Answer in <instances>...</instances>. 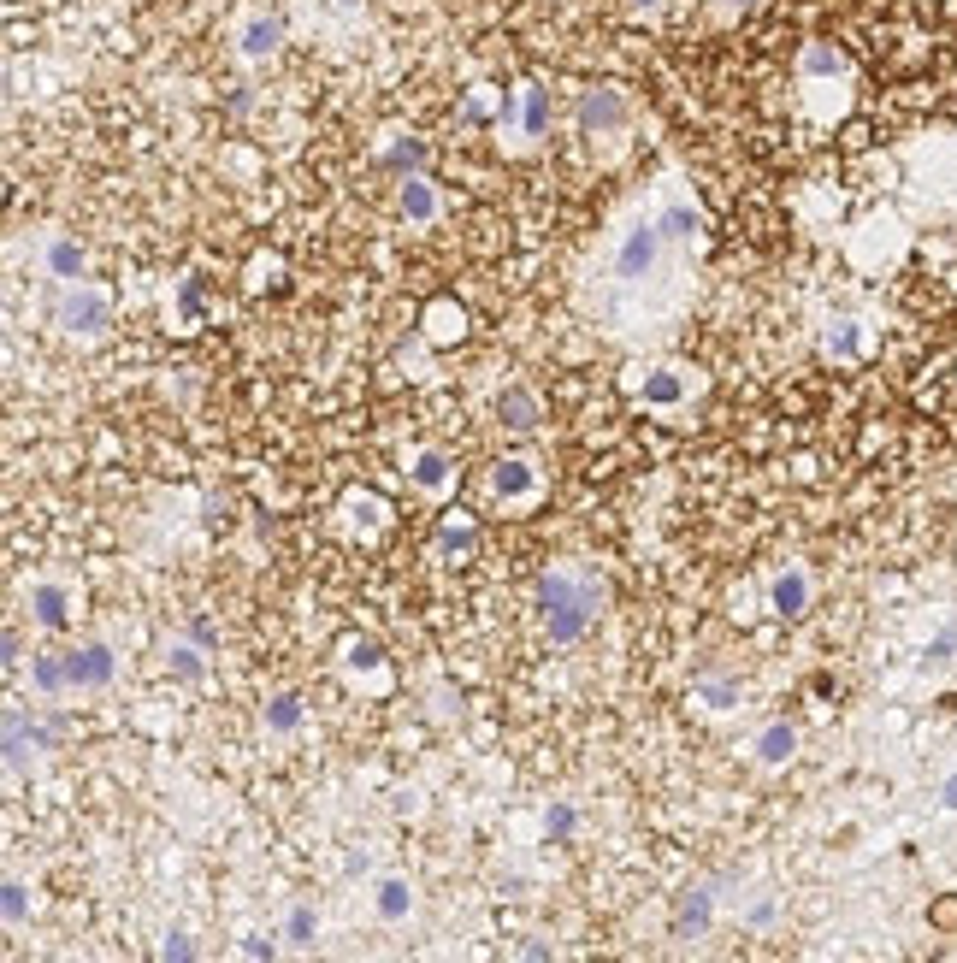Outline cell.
Listing matches in <instances>:
<instances>
[{"mask_svg": "<svg viewBox=\"0 0 957 963\" xmlns=\"http://www.w3.org/2000/svg\"><path fill=\"white\" fill-rule=\"evenodd\" d=\"M597 603H603V591H597V579L591 574H568V568H556V574L538 579V609H544V627H550V639L556 644H574L591 633V621H597Z\"/></svg>", "mask_w": 957, "mask_h": 963, "instance_id": "cell-1", "label": "cell"}, {"mask_svg": "<svg viewBox=\"0 0 957 963\" xmlns=\"http://www.w3.org/2000/svg\"><path fill=\"white\" fill-rule=\"evenodd\" d=\"M107 296L101 290H83V284H71L65 290V302H60V325L65 331H77V337H101L107 331Z\"/></svg>", "mask_w": 957, "mask_h": 963, "instance_id": "cell-2", "label": "cell"}, {"mask_svg": "<svg viewBox=\"0 0 957 963\" xmlns=\"http://www.w3.org/2000/svg\"><path fill=\"white\" fill-rule=\"evenodd\" d=\"M627 125V101H621V89H585L579 95V130H621Z\"/></svg>", "mask_w": 957, "mask_h": 963, "instance_id": "cell-3", "label": "cell"}, {"mask_svg": "<svg viewBox=\"0 0 957 963\" xmlns=\"http://www.w3.org/2000/svg\"><path fill=\"white\" fill-rule=\"evenodd\" d=\"M656 243H662V225H633L627 243H621V255H615V272H621V278H644V272L656 266Z\"/></svg>", "mask_w": 957, "mask_h": 963, "instance_id": "cell-4", "label": "cell"}, {"mask_svg": "<svg viewBox=\"0 0 957 963\" xmlns=\"http://www.w3.org/2000/svg\"><path fill=\"white\" fill-rule=\"evenodd\" d=\"M65 680H71V686H89V692L107 686V680H113V650H107V644L71 650V656H65Z\"/></svg>", "mask_w": 957, "mask_h": 963, "instance_id": "cell-5", "label": "cell"}, {"mask_svg": "<svg viewBox=\"0 0 957 963\" xmlns=\"http://www.w3.org/2000/svg\"><path fill=\"white\" fill-rule=\"evenodd\" d=\"M491 491H497L503 503H532V497H538V467H532V461H520V455L497 461V473H491Z\"/></svg>", "mask_w": 957, "mask_h": 963, "instance_id": "cell-6", "label": "cell"}, {"mask_svg": "<svg viewBox=\"0 0 957 963\" xmlns=\"http://www.w3.org/2000/svg\"><path fill=\"white\" fill-rule=\"evenodd\" d=\"M497 420L514 426V432H532V426H538V396H532L526 385H509L503 396H497Z\"/></svg>", "mask_w": 957, "mask_h": 963, "instance_id": "cell-7", "label": "cell"}, {"mask_svg": "<svg viewBox=\"0 0 957 963\" xmlns=\"http://www.w3.org/2000/svg\"><path fill=\"white\" fill-rule=\"evenodd\" d=\"M674 928H680L686 940H703V928H709V893H703V887H686V893H680Z\"/></svg>", "mask_w": 957, "mask_h": 963, "instance_id": "cell-8", "label": "cell"}, {"mask_svg": "<svg viewBox=\"0 0 957 963\" xmlns=\"http://www.w3.org/2000/svg\"><path fill=\"white\" fill-rule=\"evenodd\" d=\"M278 42H284V24H278V18H249V24H243V54H249V60L278 54Z\"/></svg>", "mask_w": 957, "mask_h": 963, "instance_id": "cell-9", "label": "cell"}, {"mask_svg": "<svg viewBox=\"0 0 957 963\" xmlns=\"http://www.w3.org/2000/svg\"><path fill=\"white\" fill-rule=\"evenodd\" d=\"M680 396H686V373H680V367H656V373L644 379V402H650V408H674Z\"/></svg>", "mask_w": 957, "mask_h": 963, "instance_id": "cell-10", "label": "cell"}, {"mask_svg": "<svg viewBox=\"0 0 957 963\" xmlns=\"http://www.w3.org/2000/svg\"><path fill=\"white\" fill-rule=\"evenodd\" d=\"M792 751H798V733H792L786 721H768L763 733H757V757H763V763H786Z\"/></svg>", "mask_w": 957, "mask_h": 963, "instance_id": "cell-11", "label": "cell"}, {"mask_svg": "<svg viewBox=\"0 0 957 963\" xmlns=\"http://www.w3.org/2000/svg\"><path fill=\"white\" fill-rule=\"evenodd\" d=\"M798 65H804V77H845V71H851V65H845V54H839L833 42H810Z\"/></svg>", "mask_w": 957, "mask_h": 963, "instance_id": "cell-12", "label": "cell"}, {"mask_svg": "<svg viewBox=\"0 0 957 963\" xmlns=\"http://www.w3.org/2000/svg\"><path fill=\"white\" fill-rule=\"evenodd\" d=\"M48 272L65 278V284H77V278H83V249H77L71 237H54V243H48Z\"/></svg>", "mask_w": 957, "mask_h": 963, "instance_id": "cell-13", "label": "cell"}, {"mask_svg": "<svg viewBox=\"0 0 957 963\" xmlns=\"http://www.w3.org/2000/svg\"><path fill=\"white\" fill-rule=\"evenodd\" d=\"M804 603H810V579L804 574L774 579V609H780V615H804Z\"/></svg>", "mask_w": 957, "mask_h": 963, "instance_id": "cell-14", "label": "cell"}, {"mask_svg": "<svg viewBox=\"0 0 957 963\" xmlns=\"http://www.w3.org/2000/svg\"><path fill=\"white\" fill-rule=\"evenodd\" d=\"M402 213H408L414 225H426V219L438 213V195H432L426 178H408V184H402Z\"/></svg>", "mask_w": 957, "mask_h": 963, "instance_id": "cell-15", "label": "cell"}, {"mask_svg": "<svg viewBox=\"0 0 957 963\" xmlns=\"http://www.w3.org/2000/svg\"><path fill=\"white\" fill-rule=\"evenodd\" d=\"M414 485H420V491H444L449 485V455H438V450L414 455Z\"/></svg>", "mask_w": 957, "mask_h": 963, "instance_id": "cell-16", "label": "cell"}, {"mask_svg": "<svg viewBox=\"0 0 957 963\" xmlns=\"http://www.w3.org/2000/svg\"><path fill=\"white\" fill-rule=\"evenodd\" d=\"M30 609H36L42 627H65V591L60 585H36V591H30Z\"/></svg>", "mask_w": 957, "mask_h": 963, "instance_id": "cell-17", "label": "cell"}, {"mask_svg": "<svg viewBox=\"0 0 957 963\" xmlns=\"http://www.w3.org/2000/svg\"><path fill=\"white\" fill-rule=\"evenodd\" d=\"M408 904H414L408 881H384V887H379V916H384V922H402V916H408Z\"/></svg>", "mask_w": 957, "mask_h": 963, "instance_id": "cell-18", "label": "cell"}, {"mask_svg": "<svg viewBox=\"0 0 957 963\" xmlns=\"http://www.w3.org/2000/svg\"><path fill=\"white\" fill-rule=\"evenodd\" d=\"M698 692L709 698V709H733V704H739V680H721V674H698Z\"/></svg>", "mask_w": 957, "mask_h": 963, "instance_id": "cell-19", "label": "cell"}, {"mask_svg": "<svg viewBox=\"0 0 957 963\" xmlns=\"http://www.w3.org/2000/svg\"><path fill=\"white\" fill-rule=\"evenodd\" d=\"M438 544H444V550H473V544H479V526H473V520H455V514H449L444 526H438Z\"/></svg>", "mask_w": 957, "mask_h": 963, "instance_id": "cell-20", "label": "cell"}, {"mask_svg": "<svg viewBox=\"0 0 957 963\" xmlns=\"http://www.w3.org/2000/svg\"><path fill=\"white\" fill-rule=\"evenodd\" d=\"M266 727L272 733H290V727H302V698H272V709H266Z\"/></svg>", "mask_w": 957, "mask_h": 963, "instance_id": "cell-21", "label": "cell"}, {"mask_svg": "<svg viewBox=\"0 0 957 963\" xmlns=\"http://www.w3.org/2000/svg\"><path fill=\"white\" fill-rule=\"evenodd\" d=\"M426 320H432V325H426V331H432L438 343H449V337H461V308H449V302H432V308H426Z\"/></svg>", "mask_w": 957, "mask_h": 963, "instance_id": "cell-22", "label": "cell"}, {"mask_svg": "<svg viewBox=\"0 0 957 963\" xmlns=\"http://www.w3.org/2000/svg\"><path fill=\"white\" fill-rule=\"evenodd\" d=\"M30 674H36V686H42V692H65V686H71V680H65V656H36V662H30Z\"/></svg>", "mask_w": 957, "mask_h": 963, "instance_id": "cell-23", "label": "cell"}, {"mask_svg": "<svg viewBox=\"0 0 957 963\" xmlns=\"http://www.w3.org/2000/svg\"><path fill=\"white\" fill-rule=\"evenodd\" d=\"M698 225H703V219L692 213V207H668V213H662V237H680V243H692V237H698Z\"/></svg>", "mask_w": 957, "mask_h": 963, "instance_id": "cell-24", "label": "cell"}, {"mask_svg": "<svg viewBox=\"0 0 957 963\" xmlns=\"http://www.w3.org/2000/svg\"><path fill=\"white\" fill-rule=\"evenodd\" d=\"M343 662H349L355 674H361V668L373 674V668H379V662H384V650H379V644H373V639H349V644H343Z\"/></svg>", "mask_w": 957, "mask_h": 963, "instance_id": "cell-25", "label": "cell"}, {"mask_svg": "<svg viewBox=\"0 0 957 963\" xmlns=\"http://www.w3.org/2000/svg\"><path fill=\"white\" fill-rule=\"evenodd\" d=\"M544 125H550V95L526 89V136H544Z\"/></svg>", "mask_w": 957, "mask_h": 963, "instance_id": "cell-26", "label": "cell"}, {"mask_svg": "<svg viewBox=\"0 0 957 963\" xmlns=\"http://www.w3.org/2000/svg\"><path fill=\"white\" fill-rule=\"evenodd\" d=\"M384 160H390L396 172H408V166H420V160H426V148H420L414 136H402V142H390V148H384Z\"/></svg>", "mask_w": 957, "mask_h": 963, "instance_id": "cell-27", "label": "cell"}, {"mask_svg": "<svg viewBox=\"0 0 957 963\" xmlns=\"http://www.w3.org/2000/svg\"><path fill=\"white\" fill-rule=\"evenodd\" d=\"M24 910H30V899H24V887H18V881H6V887H0V916H6L12 928H18V922H24Z\"/></svg>", "mask_w": 957, "mask_h": 963, "instance_id": "cell-28", "label": "cell"}, {"mask_svg": "<svg viewBox=\"0 0 957 963\" xmlns=\"http://www.w3.org/2000/svg\"><path fill=\"white\" fill-rule=\"evenodd\" d=\"M828 349H833V355H857V325L839 320V325L828 331Z\"/></svg>", "mask_w": 957, "mask_h": 963, "instance_id": "cell-29", "label": "cell"}, {"mask_svg": "<svg viewBox=\"0 0 957 963\" xmlns=\"http://www.w3.org/2000/svg\"><path fill=\"white\" fill-rule=\"evenodd\" d=\"M172 674H178V680H201V656H195L190 644L172 650Z\"/></svg>", "mask_w": 957, "mask_h": 963, "instance_id": "cell-30", "label": "cell"}, {"mask_svg": "<svg viewBox=\"0 0 957 963\" xmlns=\"http://www.w3.org/2000/svg\"><path fill=\"white\" fill-rule=\"evenodd\" d=\"M314 928H319L314 910H290V940H296V946H314Z\"/></svg>", "mask_w": 957, "mask_h": 963, "instance_id": "cell-31", "label": "cell"}, {"mask_svg": "<svg viewBox=\"0 0 957 963\" xmlns=\"http://www.w3.org/2000/svg\"><path fill=\"white\" fill-rule=\"evenodd\" d=\"M952 650H957V627H952V633H940V639L928 644V662H946Z\"/></svg>", "mask_w": 957, "mask_h": 963, "instance_id": "cell-32", "label": "cell"}, {"mask_svg": "<svg viewBox=\"0 0 957 963\" xmlns=\"http://www.w3.org/2000/svg\"><path fill=\"white\" fill-rule=\"evenodd\" d=\"M715 6H721V12H757L763 0H715Z\"/></svg>", "mask_w": 957, "mask_h": 963, "instance_id": "cell-33", "label": "cell"}, {"mask_svg": "<svg viewBox=\"0 0 957 963\" xmlns=\"http://www.w3.org/2000/svg\"><path fill=\"white\" fill-rule=\"evenodd\" d=\"M940 804H952V810H957V774L946 780V786H940Z\"/></svg>", "mask_w": 957, "mask_h": 963, "instance_id": "cell-34", "label": "cell"}, {"mask_svg": "<svg viewBox=\"0 0 957 963\" xmlns=\"http://www.w3.org/2000/svg\"><path fill=\"white\" fill-rule=\"evenodd\" d=\"M633 6H656V0H633Z\"/></svg>", "mask_w": 957, "mask_h": 963, "instance_id": "cell-35", "label": "cell"}]
</instances>
